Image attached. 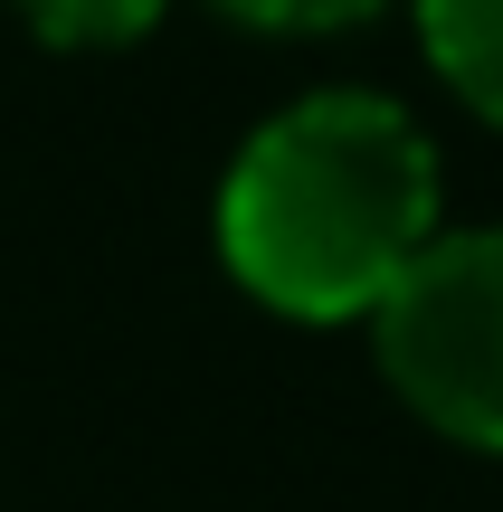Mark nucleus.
Instances as JSON below:
<instances>
[{
  "label": "nucleus",
  "instance_id": "obj_2",
  "mask_svg": "<svg viewBox=\"0 0 503 512\" xmlns=\"http://www.w3.org/2000/svg\"><path fill=\"white\" fill-rule=\"evenodd\" d=\"M380 370L428 427L503 456V228L428 238L371 304Z\"/></svg>",
  "mask_w": 503,
  "mask_h": 512
},
{
  "label": "nucleus",
  "instance_id": "obj_5",
  "mask_svg": "<svg viewBox=\"0 0 503 512\" xmlns=\"http://www.w3.org/2000/svg\"><path fill=\"white\" fill-rule=\"evenodd\" d=\"M219 10L257 19V29H352V19L390 10V0H219Z\"/></svg>",
  "mask_w": 503,
  "mask_h": 512
},
{
  "label": "nucleus",
  "instance_id": "obj_1",
  "mask_svg": "<svg viewBox=\"0 0 503 512\" xmlns=\"http://www.w3.org/2000/svg\"><path fill=\"white\" fill-rule=\"evenodd\" d=\"M437 238V152L380 95H304L219 181V256L266 313L352 323Z\"/></svg>",
  "mask_w": 503,
  "mask_h": 512
},
{
  "label": "nucleus",
  "instance_id": "obj_3",
  "mask_svg": "<svg viewBox=\"0 0 503 512\" xmlns=\"http://www.w3.org/2000/svg\"><path fill=\"white\" fill-rule=\"evenodd\" d=\"M418 38H428L437 76L485 124H503V0H418Z\"/></svg>",
  "mask_w": 503,
  "mask_h": 512
},
{
  "label": "nucleus",
  "instance_id": "obj_4",
  "mask_svg": "<svg viewBox=\"0 0 503 512\" xmlns=\"http://www.w3.org/2000/svg\"><path fill=\"white\" fill-rule=\"evenodd\" d=\"M19 10H29V29L57 38V48H124V38H143L171 0H19Z\"/></svg>",
  "mask_w": 503,
  "mask_h": 512
}]
</instances>
